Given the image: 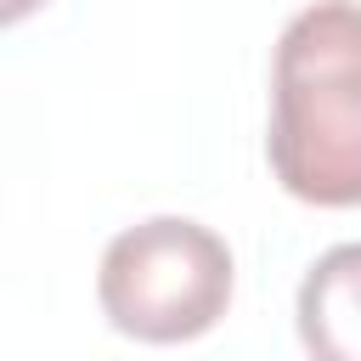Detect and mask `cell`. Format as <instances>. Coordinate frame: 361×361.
<instances>
[{"label":"cell","mask_w":361,"mask_h":361,"mask_svg":"<svg viewBox=\"0 0 361 361\" xmlns=\"http://www.w3.org/2000/svg\"><path fill=\"white\" fill-rule=\"evenodd\" d=\"M276 180L316 209L361 203V6H305L271 62V135Z\"/></svg>","instance_id":"cell-1"},{"label":"cell","mask_w":361,"mask_h":361,"mask_svg":"<svg viewBox=\"0 0 361 361\" xmlns=\"http://www.w3.org/2000/svg\"><path fill=\"white\" fill-rule=\"evenodd\" d=\"M34 6H39V0H6V6H0V17H6V23H17V17H28Z\"/></svg>","instance_id":"cell-4"},{"label":"cell","mask_w":361,"mask_h":361,"mask_svg":"<svg viewBox=\"0 0 361 361\" xmlns=\"http://www.w3.org/2000/svg\"><path fill=\"white\" fill-rule=\"evenodd\" d=\"M299 338L310 361H361V243H338L305 271Z\"/></svg>","instance_id":"cell-3"},{"label":"cell","mask_w":361,"mask_h":361,"mask_svg":"<svg viewBox=\"0 0 361 361\" xmlns=\"http://www.w3.org/2000/svg\"><path fill=\"white\" fill-rule=\"evenodd\" d=\"M96 299L141 344L197 338L231 305V248L186 214H152L107 243Z\"/></svg>","instance_id":"cell-2"}]
</instances>
